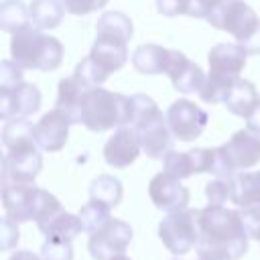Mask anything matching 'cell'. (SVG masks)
Instances as JSON below:
<instances>
[{
    "label": "cell",
    "instance_id": "cell-1",
    "mask_svg": "<svg viewBox=\"0 0 260 260\" xmlns=\"http://www.w3.org/2000/svg\"><path fill=\"white\" fill-rule=\"evenodd\" d=\"M248 228L240 209L225 205H207L199 209L197 258L203 260H240L248 252Z\"/></svg>",
    "mask_w": 260,
    "mask_h": 260
},
{
    "label": "cell",
    "instance_id": "cell-2",
    "mask_svg": "<svg viewBox=\"0 0 260 260\" xmlns=\"http://www.w3.org/2000/svg\"><path fill=\"white\" fill-rule=\"evenodd\" d=\"M63 53L65 49L57 37L45 35L35 26L18 30L10 39V59L22 69L55 71L63 61Z\"/></svg>",
    "mask_w": 260,
    "mask_h": 260
},
{
    "label": "cell",
    "instance_id": "cell-3",
    "mask_svg": "<svg viewBox=\"0 0 260 260\" xmlns=\"http://www.w3.org/2000/svg\"><path fill=\"white\" fill-rule=\"evenodd\" d=\"M2 207L4 213L16 223H41L61 211V201L32 183H6L2 185Z\"/></svg>",
    "mask_w": 260,
    "mask_h": 260
},
{
    "label": "cell",
    "instance_id": "cell-4",
    "mask_svg": "<svg viewBox=\"0 0 260 260\" xmlns=\"http://www.w3.org/2000/svg\"><path fill=\"white\" fill-rule=\"evenodd\" d=\"M130 95L108 91L102 85L89 87L83 95L81 124L91 132H106L130 124Z\"/></svg>",
    "mask_w": 260,
    "mask_h": 260
},
{
    "label": "cell",
    "instance_id": "cell-5",
    "mask_svg": "<svg viewBox=\"0 0 260 260\" xmlns=\"http://www.w3.org/2000/svg\"><path fill=\"white\" fill-rule=\"evenodd\" d=\"M205 20L213 28L232 35L250 55L260 53V18L244 0H221Z\"/></svg>",
    "mask_w": 260,
    "mask_h": 260
},
{
    "label": "cell",
    "instance_id": "cell-6",
    "mask_svg": "<svg viewBox=\"0 0 260 260\" xmlns=\"http://www.w3.org/2000/svg\"><path fill=\"white\" fill-rule=\"evenodd\" d=\"M260 162V134L244 128L215 148L213 177H234Z\"/></svg>",
    "mask_w": 260,
    "mask_h": 260
},
{
    "label": "cell",
    "instance_id": "cell-7",
    "mask_svg": "<svg viewBox=\"0 0 260 260\" xmlns=\"http://www.w3.org/2000/svg\"><path fill=\"white\" fill-rule=\"evenodd\" d=\"M158 238L173 256H185L199 242V209H179L167 213L158 223Z\"/></svg>",
    "mask_w": 260,
    "mask_h": 260
},
{
    "label": "cell",
    "instance_id": "cell-8",
    "mask_svg": "<svg viewBox=\"0 0 260 260\" xmlns=\"http://www.w3.org/2000/svg\"><path fill=\"white\" fill-rule=\"evenodd\" d=\"M234 195L232 203L242 211L244 223L248 228L250 238L260 234V171L254 173H236L234 177Z\"/></svg>",
    "mask_w": 260,
    "mask_h": 260
},
{
    "label": "cell",
    "instance_id": "cell-9",
    "mask_svg": "<svg viewBox=\"0 0 260 260\" xmlns=\"http://www.w3.org/2000/svg\"><path fill=\"white\" fill-rule=\"evenodd\" d=\"M132 228L124 219H108L100 230L89 234L87 250L93 260H112L126 252L132 242Z\"/></svg>",
    "mask_w": 260,
    "mask_h": 260
},
{
    "label": "cell",
    "instance_id": "cell-10",
    "mask_svg": "<svg viewBox=\"0 0 260 260\" xmlns=\"http://www.w3.org/2000/svg\"><path fill=\"white\" fill-rule=\"evenodd\" d=\"M132 128L138 134V140L142 144V150L146 152V156L154 158V160H165L167 154L173 150L175 144V136L169 128L167 122V114H162L160 110L148 114L146 118L138 120L136 124H132Z\"/></svg>",
    "mask_w": 260,
    "mask_h": 260
},
{
    "label": "cell",
    "instance_id": "cell-11",
    "mask_svg": "<svg viewBox=\"0 0 260 260\" xmlns=\"http://www.w3.org/2000/svg\"><path fill=\"white\" fill-rule=\"evenodd\" d=\"M167 122L173 136L181 142H193L199 138L209 122V116L203 108L187 98L175 100L167 110Z\"/></svg>",
    "mask_w": 260,
    "mask_h": 260
},
{
    "label": "cell",
    "instance_id": "cell-12",
    "mask_svg": "<svg viewBox=\"0 0 260 260\" xmlns=\"http://www.w3.org/2000/svg\"><path fill=\"white\" fill-rule=\"evenodd\" d=\"M43 171V154L39 144L6 150L2 158V185L6 183H35Z\"/></svg>",
    "mask_w": 260,
    "mask_h": 260
},
{
    "label": "cell",
    "instance_id": "cell-13",
    "mask_svg": "<svg viewBox=\"0 0 260 260\" xmlns=\"http://www.w3.org/2000/svg\"><path fill=\"white\" fill-rule=\"evenodd\" d=\"M165 75H169L173 87L181 93H199L207 81L205 71L195 61H189L185 53L171 49Z\"/></svg>",
    "mask_w": 260,
    "mask_h": 260
},
{
    "label": "cell",
    "instance_id": "cell-14",
    "mask_svg": "<svg viewBox=\"0 0 260 260\" xmlns=\"http://www.w3.org/2000/svg\"><path fill=\"white\" fill-rule=\"evenodd\" d=\"M41 108V91L32 83H18L12 89H0V118L4 122L12 118H28Z\"/></svg>",
    "mask_w": 260,
    "mask_h": 260
},
{
    "label": "cell",
    "instance_id": "cell-15",
    "mask_svg": "<svg viewBox=\"0 0 260 260\" xmlns=\"http://www.w3.org/2000/svg\"><path fill=\"white\" fill-rule=\"evenodd\" d=\"M148 197L156 209L167 213L185 209L189 203V189L181 183V179L169 173H156L148 183Z\"/></svg>",
    "mask_w": 260,
    "mask_h": 260
},
{
    "label": "cell",
    "instance_id": "cell-16",
    "mask_svg": "<svg viewBox=\"0 0 260 260\" xmlns=\"http://www.w3.org/2000/svg\"><path fill=\"white\" fill-rule=\"evenodd\" d=\"M71 124V118L59 108L43 114L41 120L35 124V140L39 148L45 152H59L61 148H65Z\"/></svg>",
    "mask_w": 260,
    "mask_h": 260
},
{
    "label": "cell",
    "instance_id": "cell-17",
    "mask_svg": "<svg viewBox=\"0 0 260 260\" xmlns=\"http://www.w3.org/2000/svg\"><path fill=\"white\" fill-rule=\"evenodd\" d=\"M142 150V144L138 140L136 130L126 124L116 128V132L106 140L104 144V160L114 169H126L130 167Z\"/></svg>",
    "mask_w": 260,
    "mask_h": 260
},
{
    "label": "cell",
    "instance_id": "cell-18",
    "mask_svg": "<svg viewBox=\"0 0 260 260\" xmlns=\"http://www.w3.org/2000/svg\"><path fill=\"white\" fill-rule=\"evenodd\" d=\"M248 55H250L248 49L240 43H219V45L211 47L207 53L209 75L238 79L246 67Z\"/></svg>",
    "mask_w": 260,
    "mask_h": 260
},
{
    "label": "cell",
    "instance_id": "cell-19",
    "mask_svg": "<svg viewBox=\"0 0 260 260\" xmlns=\"http://www.w3.org/2000/svg\"><path fill=\"white\" fill-rule=\"evenodd\" d=\"M91 61L98 65V69L110 77L114 71L122 69L128 61V43L108 39V37H95L93 47L89 51Z\"/></svg>",
    "mask_w": 260,
    "mask_h": 260
},
{
    "label": "cell",
    "instance_id": "cell-20",
    "mask_svg": "<svg viewBox=\"0 0 260 260\" xmlns=\"http://www.w3.org/2000/svg\"><path fill=\"white\" fill-rule=\"evenodd\" d=\"M89 89L77 75L63 77L57 85V102L55 108L63 110L73 124H81V108H83V95Z\"/></svg>",
    "mask_w": 260,
    "mask_h": 260
},
{
    "label": "cell",
    "instance_id": "cell-21",
    "mask_svg": "<svg viewBox=\"0 0 260 260\" xmlns=\"http://www.w3.org/2000/svg\"><path fill=\"white\" fill-rule=\"evenodd\" d=\"M39 232L45 236V240H69L73 242L81 232H83V223L79 219V215L69 213V211H57L53 217L37 223Z\"/></svg>",
    "mask_w": 260,
    "mask_h": 260
},
{
    "label": "cell",
    "instance_id": "cell-22",
    "mask_svg": "<svg viewBox=\"0 0 260 260\" xmlns=\"http://www.w3.org/2000/svg\"><path fill=\"white\" fill-rule=\"evenodd\" d=\"M169 51L167 47L154 45V43H144L138 45L130 57L132 67L142 73V75H158L165 73L167 69V61H169Z\"/></svg>",
    "mask_w": 260,
    "mask_h": 260
},
{
    "label": "cell",
    "instance_id": "cell-23",
    "mask_svg": "<svg viewBox=\"0 0 260 260\" xmlns=\"http://www.w3.org/2000/svg\"><path fill=\"white\" fill-rule=\"evenodd\" d=\"M258 104H260V95L256 91V85L252 81L244 79V77H240L234 83L232 91L228 93V98L223 102V106L228 108V112H232L234 116H240L244 120L256 110Z\"/></svg>",
    "mask_w": 260,
    "mask_h": 260
},
{
    "label": "cell",
    "instance_id": "cell-24",
    "mask_svg": "<svg viewBox=\"0 0 260 260\" xmlns=\"http://www.w3.org/2000/svg\"><path fill=\"white\" fill-rule=\"evenodd\" d=\"M132 35H134L132 18L120 10H108L95 22V37H108V39L128 43Z\"/></svg>",
    "mask_w": 260,
    "mask_h": 260
},
{
    "label": "cell",
    "instance_id": "cell-25",
    "mask_svg": "<svg viewBox=\"0 0 260 260\" xmlns=\"http://www.w3.org/2000/svg\"><path fill=\"white\" fill-rule=\"evenodd\" d=\"M30 12V26L39 30L57 28L65 16V6L61 0H32L28 4Z\"/></svg>",
    "mask_w": 260,
    "mask_h": 260
},
{
    "label": "cell",
    "instance_id": "cell-26",
    "mask_svg": "<svg viewBox=\"0 0 260 260\" xmlns=\"http://www.w3.org/2000/svg\"><path fill=\"white\" fill-rule=\"evenodd\" d=\"M35 124L28 118H12L2 128V144L6 150L35 144Z\"/></svg>",
    "mask_w": 260,
    "mask_h": 260
},
{
    "label": "cell",
    "instance_id": "cell-27",
    "mask_svg": "<svg viewBox=\"0 0 260 260\" xmlns=\"http://www.w3.org/2000/svg\"><path fill=\"white\" fill-rule=\"evenodd\" d=\"M30 26V12L20 0H2L0 2V28L4 32H18Z\"/></svg>",
    "mask_w": 260,
    "mask_h": 260
},
{
    "label": "cell",
    "instance_id": "cell-28",
    "mask_svg": "<svg viewBox=\"0 0 260 260\" xmlns=\"http://www.w3.org/2000/svg\"><path fill=\"white\" fill-rule=\"evenodd\" d=\"M124 197L122 181L114 175H98L89 185V199H98L110 207L120 205Z\"/></svg>",
    "mask_w": 260,
    "mask_h": 260
},
{
    "label": "cell",
    "instance_id": "cell-29",
    "mask_svg": "<svg viewBox=\"0 0 260 260\" xmlns=\"http://www.w3.org/2000/svg\"><path fill=\"white\" fill-rule=\"evenodd\" d=\"M112 207L98 201V199H89L85 205H81L79 209V219L83 223V232L87 234H93L95 230H100L108 219H112Z\"/></svg>",
    "mask_w": 260,
    "mask_h": 260
},
{
    "label": "cell",
    "instance_id": "cell-30",
    "mask_svg": "<svg viewBox=\"0 0 260 260\" xmlns=\"http://www.w3.org/2000/svg\"><path fill=\"white\" fill-rule=\"evenodd\" d=\"M162 169L165 173L177 177V179H189L191 175H195L193 171V160H191V154L189 150L187 152H177V150H171L167 154V158L162 160Z\"/></svg>",
    "mask_w": 260,
    "mask_h": 260
},
{
    "label": "cell",
    "instance_id": "cell-31",
    "mask_svg": "<svg viewBox=\"0 0 260 260\" xmlns=\"http://www.w3.org/2000/svg\"><path fill=\"white\" fill-rule=\"evenodd\" d=\"M205 195L209 205H225L234 195V179L232 177H215L205 185Z\"/></svg>",
    "mask_w": 260,
    "mask_h": 260
},
{
    "label": "cell",
    "instance_id": "cell-32",
    "mask_svg": "<svg viewBox=\"0 0 260 260\" xmlns=\"http://www.w3.org/2000/svg\"><path fill=\"white\" fill-rule=\"evenodd\" d=\"M41 260H73V246L69 240H45L41 246Z\"/></svg>",
    "mask_w": 260,
    "mask_h": 260
},
{
    "label": "cell",
    "instance_id": "cell-33",
    "mask_svg": "<svg viewBox=\"0 0 260 260\" xmlns=\"http://www.w3.org/2000/svg\"><path fill=\"white\" fill-rule=\"evenodd\" d=\"M73 75H77L85 85H89V87H95V85H102L108 77L98 69V65L91 61V57L87 55V57H83L77 65H75V71H73Z\"/></svg>",
    "mask_w": 260,
    "mask_h": 260
},
{
    "label": "cell",
    "instance_id": "cell-34",
    "mask_svg": "<svg viewBox=\"0 0 260 260\" xmlns=\"http://www.w3.org/2000/svg\"><path fill=\"white\" fill-rule=\"evenodd\" d=\"M22 67H18L12 59H4L0 63V89H12L22 83Z\"/></svg>",
    "mask_w": 260,
    "mask_h": 260
},
{
    "label": "cell",
    "instance_id": "cell-35",
    "mask_svg": "<svg viewBox=\"0 0 260 260\" xmlns=\"http://www.w3.org/2000/svg\"><path fill=\"white\" fill-rule=\"evenodd\" d=\"M65 10L75 16H87L95 10H102L108 6L110 0H61Z\"/></svg>",
    "mask_w": 260,
    "mask_h": 260
},
{
    "label": "cell",
    "instance_id": "cell-36",
    "mask_svg": "<svg viewBox=\"0 0 260 260\" xmlns=\"http://www.w3.org/2000/svg\"><path fill=\"white\" fill-rule=\"evenodd\" d=\"M156 10L162 16H181L191 12V0H156Z\"/></svg>",
    "mask_w": 260,
    "mask_h": 260
},
{
    "label": "cell",
    "instance_id": "cell-37",
    "mask_svg": "<svg viewBox=\"0 0 260 260\" xmlns=\"http://www.w3.org/2000/svg\"><path fill=\"white\" fill-rule=\"evenodd\" d=\"M18 238H20V234H18V223H16L14 219H10L8 215H4V217H2V250H4V252L12 250V248L18 244Z\"/></svg>",
    "mask_w": 260,
    "mask_h": 260
},
{
    "label": "cell",
    "instance_id": "cell-38",
    "mask_svg": "<svg viewBox=\"0 0 260 260\" xmlns=\"http://www.w3.org/2000/svg\"><path fill=\"white\" fill-rule=\"evenodd\" d=\"M221 0H191V12H189V16H193V18H207L209 16V12L219 4Z\"/></svg>",
    "mask_w": 260,
    "mask_h": 260
},
{
    "label": "cell",
    "instance_id": "cell-39",
    "mask_svg": "<svg viewBox=\"0 0 260 260\" xmlns=\"http://www.w3.org/2000/svg\"><path fill=\"white\" fill-rule=\"evenodd\" d=\"M246 128L252 130V132H256V134H260V104H258L256 110L246 118Z\"/></svg>",
    "mask_w": 260,
    "mask_h": 260
},
{
    "label": "cell",
    "instance_id": "cell-40",
    "mask_svg": "<svg viewBox=\"0 0 260 260\" xmlns=\"http://www.w3.org/2000/svg\"><path fill=\"white\" fill-rule=\"evenodd\" d=\"M8 260H41V256H37L30 250H16Z\"/></svg>",
    "mask_w": 260,
    "mask_h": 260
},
{
    "label": "cell",
    "instance_id": "cell-41",
    "mask_svg": "<svg viewBox=\"0 0 260 260\" xmlns=\"http://www.w3.org/2000/svg\"><path fill=\"white\" fill-rule=\"evenodd\" d=\"M112 260H130L126 254H120V256H116V258H112Z\"/></svg>",
    "mask_w": 260,
    "mask_h": 260
},
{
    "label": "cell",
    "instance_id": "cell-42",
    "mask_svg": "<svg viewBox=\"0 0 260 260\" xmlns=\"http://www.w3.org/2000/svg\"><path fill=\"white\" fill-rule=\"evenodd\" d=\"M254 240H258V242H260V234H258V236H256V238H254Z\"/></svg>",
    "mask_w": 260,
    "mask_h": 260
},
{
    "label": "cell",
    "instance_id": "cell-43",
    "mask_svg": "<svg viewBox=\"0 0 260 260\" xmlns=\"http://www.w3.org/2000/svg\"><path fill=\"white\" fill-rule=\"evenodd\" d=\"M173 260H179V258H173Z\"/></svg>",
    "mask_w": 260,
    "mask_h": 260
},
{
    "label": "cell",
    "instance_id": "cell-44",
    "mask_svg": "<svg viewBox=\"0 0 260 260\" xmlns=\"http://www.w3.org/2000/svg\"><path fill=\"white\" fill-rule=\"evenodd\" d=\"M197 260H203V258H197Z\"/></svg>",
    "mask_w": 260,
    "mask_h": 260
}]
</instances>
